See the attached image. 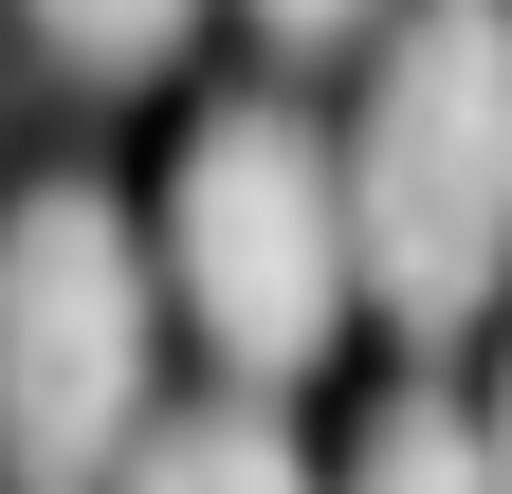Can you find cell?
Returning <instances> with one entry per match:
<instances>
[{
    "label": "cell",
    "mask_w": 512,
    "mask_h": 494,
    "mask_svg": "<svg viewBox=\"0 0 512 494\" xmlns=\"http://www.w3.org/2000/svg\"><path fill=\"white\" fill-rule=\"evenodd\" d=\"M348 202V293L403 348H458L512 257V19L494 0H384L366 19V110L330 147Z\"/></svg>",
    "instance_id": "cell-1"
},
{
    "label": "cell",
    "mask_w": 512,
    "mask_h": 494,
    "mask_svg": "<svg viewBox=\"0 0 512 494\" xmlns=\"http://www.w3.org/2000/svg\"><path fill=\"white\" fill-rule=\"evenodd\" d=\"M147 293L238 366L256 403L311 385V366H330V330H348L330 129H311V110H275V92L202 110V129H183V165H165V220H147Z\"/></svg>",
    "instance_id": "cell-2"
},
{
    "label": "cell",
    "mask_w": 512,
    "mask_h": 494,
    "mask_svg": "<svg viewBox=\"0 0 512 494\" xmlns=\"http://www.w3.org/2000/svg\"><path fill=\"white\" fill-rule=\"evenodd\" d=\"M147 385H165L147 220L110 183L0 202V476L19 494H110V458L147 440Z\"/></svg>",
    "instance_id": "cell-3"
},
{
    "label": "cell",
    "mask_w": 512,
    "mask_h": 494,
    "mask_svg": "<svg viewBox=\"0 0 512 494\" xmlns=\"http://www.w3.org/2000/svg\"><path fill=\"white\" fill-rule=\"evenodd\" d=\"M110 494H311V458L275 440V403H202V421H147Z\"/></svg>",
    "instance_id": "cell-4"
},
{
    "label": "cell",
    "mask_w": 512,
    "mask_h": 494,
    "mask_svg": "<svg viewBox=\"0 0 512 494\" xmlns=\"http://www.w3.org/2000/svg\"><path fill=\"white\" fill-rule=\"evenodd\" d=\"M330 494H494V440H476V403H439V385H403L348 440V476Z\"/></svg>",
    "instance_id": "cell-5"
},
{
    "label": "cell",
    "mask_w": 512,
    "mask_h": 494,
    "mask_svg": "<svg viewBox=\"0 0 512 494\" xmlns=\"http://www.w3.org/2000/svg\"><path fill=\"white\" fill-rule=\"evenodd\" d=\"M19 19H37V55H55L74 92H147L165 55H183V19H202V0H19Z\"/></svg>",
    "instance_id": "cell-6"
},
{
    "label": "cell",
    "mask_w": 512,
    "mask_h": 494,
    "mask_svg": "<svg viewBox=\"0 0 512 494\" xmlns=\"http://www.w3.org/2000/svg\"><path fill=\"white\" fill-rule=\"evenodd\" d=\"M238 19H256V37H275V55H348V37L384 19V0H238Z\"/></svg>",
    "instance_id": "cell-7"
}]
</instances>
